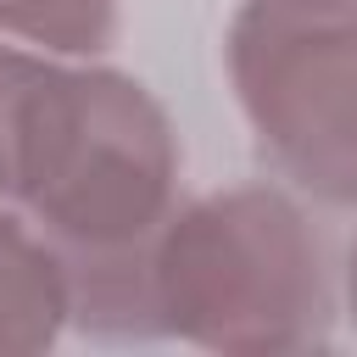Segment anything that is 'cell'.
Here are the masks:
<instances>
[{
    "label": "cell",
    "instance_id": "obj_1",
    "mask_svg": "<svg viewBox=\"0 0 357 357\" xmlns=\"http://www.w3.org/2000/svg\"><path fill=\"white\" fill-rule=\"evenodd\" d=\"M178 128L167 106L100 56H17L0 201L28 212L73 273V329L106 346H145L151 245L178 206Z\"/></svg>",
    "mask_w": 357,
    "mask_h": 357
},
{
    "label": "cell",
    "instance_id": "obj_2",
    "mask_svg": "<svg viewBox=\"0 0 357 357\" xmlns=\"http://www.w3.org/2000/svg\"><path fill=\"white\" fill-rule=\"evenodd\" d=\"M156 335L201 351H324L340 318V268L312 206L279 178L178 201L151 245Z\"/></svg>",
    "mask_w": 357,
    "mask_h": 357
},
{
    "label": "cell",
    "instance_id": "obj_3",
    "mask_svg": "<svg viewBox=\"0 0 357 357\" xmlns=\"http://www.w3.org/2000/svg\"><path fill=\"white\" fill-rule=\"evenodd\" d=\"M223 73L268 173L307 206L357 212V0H240Z\"/></svg>",
    "mask_w": 357,
    "mask_h": 357
},
{
    "label": "cell",
    "instance_id": "obj_4",
    "mask_svg": "<svg viewBox=\"0 0 357 357\" xmlns=\"http://www.w3.org/2000/svg\"><path fill=\"white\" fill-rule=\"evenodd\" d=\"M73 329V273L45 229L0 201V351H50Z\"/></svg>",
    "mask_w": 357,
    "mask_h": 357
},
{
    "label": "cell",
    "instance_id": "obj_5",
    "mask_svg": "<svg viewBox=\"0 0 357 357\" xmlns=\"http://www.w3.org/2000/svg\"><path fill=\"white\" fill-rule=\"evenodd\" d=\"M117 22V0H0V39L45 56H106Z\"/></svg>",
    "mask_w": 357,
    "mask_h": 357
},
{
    "label": "cell",
    "instance_id": "obj_6",
    "mask_svg": "<svg viewBox=\"0 0 357 357\" xmlns=\"http://www.w3.org/2000/svg\"><path fill=\"white\" fill-rule=\"evenodd\" d=\"M340 312H346V324L357 329V234H351V245H346V257H340Z\"/></svg>",
    "mask_w": 357,
    "mask_h": 357
}]
</instances>
